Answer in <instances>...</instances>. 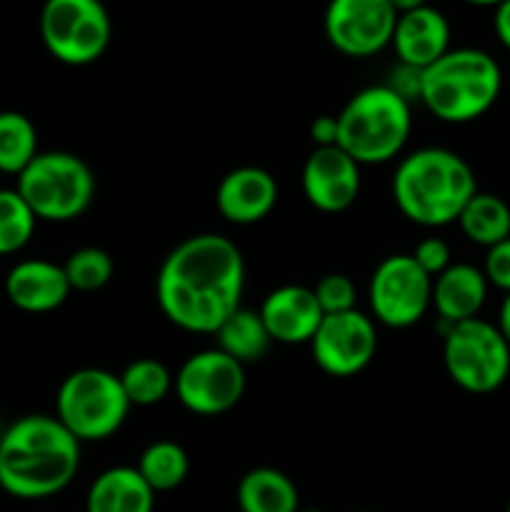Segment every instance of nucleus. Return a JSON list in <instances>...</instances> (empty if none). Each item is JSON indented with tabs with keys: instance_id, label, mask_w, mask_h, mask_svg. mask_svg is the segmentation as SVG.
I'll return each mask as SVG.
<instances>
[{
	"instance_id": "nucleus-1",
	"label": "nucleus",
	"mask_w": 510,
	"mask_h": 512,
	"mask_svg": "<svg viewBox=\"0 0 510 512\" xmlns=\"http://www.w3.org/2000/svg\"><path fill=\"white\" fill-rule=\"evenodd\" d=\"M245 260L233 240L218 233L190 235L175 245L155 278V298L180 330L215 335L240 305Z\"/></svg>"
},
{
	"instance_id": "nucleus-2",
	"label": "nucleus",
	"mask_w": 510,
	"mask_h": 512,
	"mask_svg": "<svg viewBox=\"0 0 510 512\" xmlns=\"http://www.w3.org/2000/svg\"><path fill=\"white\" fill-rule=\"evenodd\" d=\"M80 443L55 415H25L0 438V488L18 500H43L73 483Z\"/></svg>"
},
{
	"instance_id": "nucleus-3",
	"label": "nucleus",
	"mask_w": 510,
	"mask_h": 512,
	"mask_svg": "<svg viewBox=\"0 0 510 512\" xmlns=\"http://www.w3.org/2000/svg\"><path fill=\"white\" fill-rule=\"evenodd\" d=\"M478 193L475 173L465 158L445 148H420L400 160L393 178V200L400 213L423 228L458 223L468 200Z\"/></svg>"
},
{
	"instance_id": "nucleus-4",
	"label": "nucleus",
	"mask_w": 510,
	"mask_h": 512,
	"mask_svg": "<svg viewBox=\"0 0 510 512\" xmlns=\"http://www.w3.org/2000/svg\"><path fill=\"white\" fill-rule=\"evenodd\" d=\"M503 88L493 55L478 48H450L420 70L418 98L443 123H470L488 113Z\"/></svg>"
},
{
	"instance_id": "nucleus-5",
	"label": "nucleus",
	"mask_w": 510,
	"mask_h": 512,
	"mask_svg": "<svg viewBox=\"0 0 510 512\" xmlns=\"http://www.w3.org/2000/svg\"><path fill=\"white\" fill-rule=\"evenodd\" d=\"M335 118L338 145L358 165H380L398 158L413 130L410 100L390 85L360 90Z\"/></svg>"
},
{
	"instance_id": "nucleus-6",
	"label": "nucleus",
	"mask_w": 510,
	"mask_h": 512,
	"mask_svg": "<svg viewBox=\"0 0 510 512\" xmlns=\"http://www.w3.org/2000/svg\"><path fill=\"white\" fill-rule=\"evenodd\" d=\"M38 220L70 223L90 208L95 198V175L75 153L48 150L18 175L15 185Z\"/></svg>"
},
{
	"instance_id": "nucleus-7",
	"label": "nucleus",
	"mask_w": 510,
	"mask_h": 512,
	"mask_svg": "<svg viewBox=\"0 0 510 512\" xmlns=\"http://www.w3.org/2000/svg\"><path fill=\"white\" fill-rule=\"evenodd\" d=\"M130 408L118 375L100 368L75 370L55 395V418L78 443H98L118 433Z\"/></svg>"
},
{
	"instance_id": "nucleus-8",
	"label": "nucleus",
	"mask_w": 510,
	"mask_h": 512,
	"mask_svg": "<svg viewBox=\"0 0 510 512\" xmlns=\"http://www.w3.org/2000/svg\"><path fill=\"white\" fill-rule=\"evenodd\" d=\"M443 363L450 380L465 393H493L510 375V345L498 325L483 318L463 320L448 325Z\"/></svg>"
},
{
	"instance_id": "nucleus-9",
	"label": "nucleus",
	"mask_w": 510,
	"mask_h": 512,
	"mask_svg": "<svg viewBox=\"0 0 510 512\" xmlns=\"http://www.w3.org/2000/svg\"><path fill=\"white\" fill-rule=\"evenodd\" d=\"M40 38L55 60L80 68L108 50L113 23L103 0H45Z\"/></svg>"
},
{
	"instance_id": "nucleus-10",
	"label": "nucleus",
	"mask_w": 510,
	"mask_h": 512,
	"mask_svg": "<svg viewBox=\"0 0 510 512\" xmlns=\"http://www.w3.org/2000/svg\"><path fill=\"white\" fill-rule=\"evenodd\" d=\"M433 300V278L410 253L388 255L370 275L368 303L373 318L388 328L403 330L418 323Z\"/></svg>"
},
{
	"instance_id": "nucleus-11",
	"label": "nucleus",
	"mask_w": 510,
	"mask_h": 512,
	"mask_svg": "<svg viewBox=\"0 0 510 512\" xmlns=\"http://www.w3.org/2000/svg\"><path fill=\"white\" fill-rule=\"evenodd\" d=\"M180 403L195 415H223L240 403L245 393V365L223 350H200L180 365L173 385Z\"/></svg>"
},
{
	"instance_id": "nucleus-12",
	"label": "nucleus",
	"mask_w": 510,
	"mask_h": 512,
	"mask_svg": "<svg viewBox=\"0 0 510 512\" xmlns=\"http://www.w3.org/2000/svg\"><path fill=\"white\" fill-rule=\"evenodd\" d=\"M313 360L330 378H353L363 373L378 350V330L373 318L360 310L323 315L313 340Z\"/></svg>"
},
{
	"instance_id": "nucleus-13",
	"label": "nucleus",
	"mask_w": 510,
	"mask_h": 512,
	"mask_svg": "<svg viewBox=\"0 0 510 512\" xmlns=\"http://www.w3.org/2000/svg\"><path fill=\"white\" fill-rule=\"evenodd\" d=\"M398 13L390 0H330L325 8V38L348 58H370L393 40Z\"/></svg>"
},
{
	"instance_id": "nucleus-14",
	"label": "nucleus",
	"mask_w": 510,
	"mask_h": 512,
	"mask_svg": "<svg viewBox=\"0 0 510 512\" xmlns=\"http://www.w3.org/2000/svg\"><path fill=\"white\" fill-rule=\"evenodd\" d=\"M303 195L320 213H343L360 195V165L340 145L315 148L303 165Z\"/></svg>"
},
{
	"instance_id": "nucleus-15",
	"label": "nucleus",
	"mask_w": 510,
	"mask_h": 512,
	"mask_svg": "<svg viewBox=\"0 0 510 512\" xmlns=\"http://www.w3.org/2000/svg\"><path fill=\"white\" fill-rule=\"evenodd\" d=\"M278 203V183L255 165H243L225 175L215 190V208L228 223L253 225L273 213Z\"/></svg>"
},
{
	"instance_id": "nucleus-16",
	"label": "nucleus",
	"mask_w": 510,
	"mask_h": 512,
	"mask_svg": "<svg viewBox=\"0 0 510 512\" xmlns=\"http://www.w3.org/2000/svg\"><path fill=\"white\" fill-rule=\"evenodd\" d=\"M258 313L273 343L283 345L310 343L323 320L313 288L305 285H280L265 295Z\"/></svg>"
},
{
	"instance_id": "nucleus-17",
	"label": "nucleus",
	"mask_w": 510,
	"mask_h": 512,
	"mask_svg": "<svg viewBox=\"0 0 510 512\" xmlns=\"http://www.w3.org/2000/svg\"><path fill=\"white\" fill-rule=\"evenodd\" d=\"M390 45H393L400 65L425 70L450 50L448 18L433 5L400 13Z\"/></svg>"
},
{
	"instance_id": "nucleus-18",
	"label": "nucleus",
	"mask_w": 510,
	"mask_h": 512,
	"mask_svg": "<svg viewBox=\"0 0 510 512\" xmlns=\"http://www.w3.org/2000/svg\"><path fill=\"white\" fill-rule=\"evenodd\" d=\"M73 293L63 265L50 260H20L5 278V295L23 313H50Z\"/></svg>"
},
{
	"instance_id": "nucleus-19",
	"label": "nucleus",
	"mask_w": 510,
	"mask_h": 512,
	"mask_svg": "<svg viewBox=\"0 0 510 512\" xmlns=\"http://www.w3.org/2000/svg\"><path fill=\"white\" fill-rule=\"evenodd\" d=\"M485 298H488V280L475 265L453 263L438 278H433L430 305L448 325L478 318Z\"/></svg>"
},
{
	"instance_id": "nucleus-20",
	"label": "nucleus",
	"mask_w": 510,
	"mask_h": 512,
	"mask_svg": "<svg viewBox=\"0 0 510 512\" xmlns=\"http://www.w3.org/2000/svg\"><path fill=\"white\" fill-rule=\"evenodd\" d=\"M155 493L138 468L118 465L93 480L85 498V512H153Z\"/></svg>"
},
{
	"instance_id": "nucleus-21",
	"label": "nucleus",
	"mask_w": 510,
	"mask_h": 512,
	"mask_svg": "<svg viewBox=\"0 0 510 512\" xmlns=\"http://www.w3.org/2000/svg\"><path fill=\"white\" fill-rule=\"evenodd\" d=\"M240 512H298L300 493L293 480L275 468H253L235 490Z\"/></svg>"
},
{
	"instance_id": "nucleus-22",
	"label": "nucleus",
	"mask_w": 510,
	"mask_h": 512,
	"mask_svg": "<svg viewBox=\"0 0 510 512\" xmlns=\"http://www.w3.org/2000/svg\"><path fill=\"white\" fill-rule=\"evenodd\" d=\"M215 338H218V350H223L225 355L238 360L240 365L258 363L260 358H265L270 343H273L260 313L248 308L235 310V313L215 330Z\"/></svg>"
},
{
	"instance_id": "nucleus-23",
	"label": "nucleus",
	"mask_w": 510,
	"mask_h": 512,
	"mask_svg": "<svg viewBox=\"0 0 510 512\" xmlns=\"http://www.w3.org/2000/svg\"><path fill=\"white\" fill-rule=\"evenodd\" d=\"M458 225L470 243L493 248L500 240L510 238V208L498 195L478 190L460 213Z\"/></svg>"
},
{
	"instance_id": "nucleus-24",
	"label": "nucleus",
	"mask_w": 510,
	"mask_h": 512,
	"mask_svg": "<svg viewBox=\"0 0 510 512\" xmlns=\"http://www.w3.org/2000/svg\"><path fill=\"white\" fill-rule=\"evenodd\" d=\"M188 470V453L183 450V445L173 443V440L150 443L138 460V473L143 475L155 495L180 488L188 478Z\"/></svg>"
},
{
	"instance_id": "nucleus-25",
	"label": "nucleus",
	"mask_w": 510,
	"mask_h": 512,
	"mask_svg": "<svg viewBox=\"0 0 510 512\" xmlns=\"http://www.w3.org/2000/svg\"><path fill=\"white\" fill-rule=\"evenodd\" d=\"M38 130L15 110L0 113V173L20 175L38 155Z\"/></svg>"
},
{
	"instance_id": "nucleus-26",
	"label": "nucleus",
	"mask_w": 510,
	"mask_h": 512,
	"mask_svg": "<svg viewBox=\"0 0 510 512\" xmlns=\"http://www.w3.org/2000/svg\"><path fill=\"white\" fill-rule=\"evenodd\" d=\"M118 378L128 403L138 405V408H150V405L163 403L175 385V378L170 375V370L155 358L135 360Z\"/></svg>"
},
{
	"instance_id": "nucleus-27",
	"label": "nucleus",
	"mask_w": 510,
	"mask_h": 512,
	"mask_svg": "<svg viewBox=\"0 0 510 512\" xmlns=\"http://www.w3.org/2000/svg\"><path fill=\"white\" fill-rule=\"evenodd\" d=\"M33 210L15 188H0V255H13L30 243L35 233Z\"/></svg>"
},
{
	"instance_id": "nucleus-28",
	"label": "nucleus",
	"mask_w": 510,
	"mask_h": 512,
	"mask_svg": "<svg viewBox=\"0 0 510 512\" xmlns=\"http://www.w3.org/2000/svg\"><path fill=\"white\" fill-rule=\"evenodd\" d=\"M63 268L65 275H68L70 288L80 290V293H95V290L105 288L115 273L113 258L103 248H95V245L70 253Z\"/></svg>"
},
{
	"instance_id": "nucleus-29",
	"label": "nucleus",
	"mask_w": 510,
	"mask_h": 512,
	"mask_svg": "<svg viewBox=\"0 0 510 512\" xmlns=\"http://www.w3.org/2000/svg\"><path fill=\"white\" fill-rule=\"evenodd\" d=\"M313 293L323 315L348 313V310H355V300H358V290H355L353 280L343 273L323 275L315 283Z\"/></svg>"
},
{
	"instance_id": "nucleus-30",
	"label": "nucleus",
	"mask_w": 510,
	"mask_h": 512,
	"mask_svg": "<svg viewBox=\"0 0 510 512\" xmlns=\"http://www.w3.org/2000/svg\"><path fill=\"white\" fill-rule=\"evenodd\" d=\"M413 260L420 265V268L425 270V273L430 275V278H438L443 270H448L450 265V248L445 240L440 238H425L420 240L418 245H415L413 253Z\"/></svg>"
},
{
	"instance_id": "nucleus-31",
	"label": "nucleus",
	"mask_w": 510,
	"mask_h": 512,
	"mask_svg": "<svg viewBox=\"0 0 510 512\" xmlns=\"http://www.w3.org/2000/svg\"><path fill=\"white\" fill-rule=\"evenodd\" d=\"M483 273L488 283H493L495 288L505 290V295L510 293V238L500 240L498 245L488 248Z\"/></svg>"
},
{
	"instance_id": "nucleus-32",
	"label": "nucleus",
	"mask_w": 510,
	"mask_h": 512,
	"mask_svg": "<svg viewBox=\"0 0 510 512\" xmlns=\"http://www.w3.org/2000/svg\"><path fill=\"white\" fill-rule=\"evenodd\" d=\"M310 135H313L315 148L338 145V118H333V115H320V118H315V123L310 125Z\"/></svg>"
},
{
	"instance_id": "nucleus-33",
	"label": "nucleus",
	"mask_w": 510,
	"mask_h": 512,
	"mask_svg": "<svg viewBox=\"0 0 510 512\" xmlns=\"http://www.w3.org/2000/svg\"><path fill=\"white\" fill-rule=\"evenodd\" d=\"M495 35H498L500 43L510 50V0H503V3L495 8Z\"/></svg>"
},
{
	"instance_id": "nucleus-34",
	"label": "nucleus",
	"mask_w": 510,
	"mask_h": 512,
	"mask_svg": "<svg viewBox=\"0 0 510 512\" xmlns=\"http://www.w3.org/2000/svg\"><path fill=\"white\" fill-rule=\"evenodd\" d=\"M498 330L503 333V338L508 340L510 345V293L505 295L503 305H500V315H498Z\"/></svg>"
},
{
	"instance_id": "nucleus-35",
	"label": "nucleus",
	"mask_w": 510,
	"mask_h": 512,
	"mask_svg": "<svg viewBox=\"0 0 510 512\" xmlns=\"http://www.w3.org/2000/svg\"><path fill=\"white\" fill-rule=\"evenodd\" d=\"M390 5L395 8V13H408V10H415V8H423V5H428V0H390Z\"/></svg>"
},
{
	"instance_id": "nucleus-36",
	"label": "nucleus",
	"mask_w": 510,
	"mask_h": 512,
	"mask_svg": "<svg viewBox=\"0 0 510 512\" xmlns=\"http://www.w3.org/2000/svg\"><path fill=\"white\" fill-rule=\"evenodd\" d=\"M465 3L470 5H478V8H498L503 0H465Z\"/></svg>"
},
{
	"instance_id": "nucleus-37",
	"label": "nucleus",
	"mask_w": 510,
	"mask_h": 512,
	"mask_svg": "<svg viewBox=\"0 0 510 512\" xmlns=\"http://www.w3.org/2000/svg\"><path fill=\"white\" fill-rule=\"evenodd\" d=\"M505 512H510V503H508V508H505Z\"/></svg>"
}]
</instances>
